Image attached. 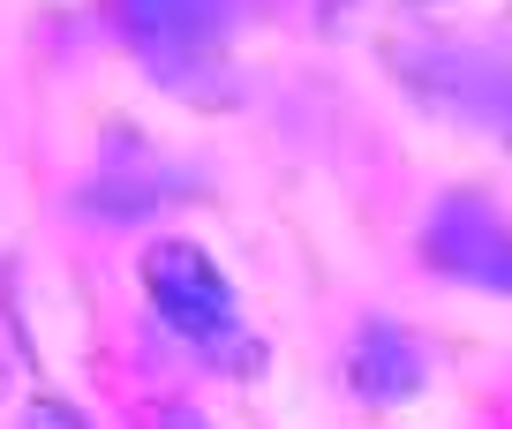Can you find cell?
I'll return each mask as SVG.
<instances>
[{"label":"cell","mask_w":512,"mask_h":429,"mask_svg":"<svg viewBox=\"0 0 512 429\" xmlns=\"http://www.w3.org/2000/svg\"><path fill=\"white\" fill-rule=\"evenodd\" d=\"M144 302H151V317L174 332V347L196 354L204 369H219V377H249V369L264 362V339L241 317L234 279H226V271L211 264V249H196L189 234H166V241L144 249Z\"/></svg>","instance_id":"cell-1"},{"label":"cell","mask_w":512,"mask_h":429,"mask_svg":"<svg viewBox=\"0 0 512 429\" xmlns=\"http://www.w3.org/2000/svg\"><path fill=\"white\" fill-rule=\"evenodd\" d=\"M256 0H113V16H121L128 46L136 61L151 68L159 83H204L211 68L226 61L234 31L249 23Z\"/></svg>","instance_id":"cell-2"},{"label":"cell","mask_w":512,"mask_h":429,"mask_svg":"<svg viewBox=\"0 0 512 429\" xmlns=\"http://www.w3.org/2000/svg\"><path fill=\"white\" fill-rule=\"evenodd\" d=\"M422 264L475 294H512V211L482 189H452L422 219Z\"/></svg>","instance_id":"cell-3"},{"label":"cell","mask_w":512,"mask_h":429,"mask_svg":"<svg viewBox=\"0 0 512 429\" xmlns=\"http://www.w3.org/2000/svg\"><path fill=\"white\" fill-rule=\"evenodd\" d=\"M422 377H430V354H422L415 332H400V324H362L347 347V384L362 407H400V399L422 392Z\"/></svg>","instance_id":"cell-4"},{"label":"cell","mask_w":512,"mask_h":429,"mask_svg":"<svg viewBox=\"0 0 512 429\" xmlns=\"http://www.w3.org/2000/svg\"><path fill=\"white\" fill-rule=\"evenodd\" d=\"M23 384V339H16V324H8V309H0V399Z\"/></svg>","instance_id":"cell-5"},{"label":"cell","mask_w":512,"mask_h":429,"mask_svg":"<svg viewBox=\"0 0 512 429\" xmlns=\"http://www.w3.org/2000/svg\"><path fill=\"white\" fill-rule=\"evenodd\" d=\"M23 429H91L68 399H31V414H23Z\"/></svg>","instance_id":"cell-6"}]
</instances>
